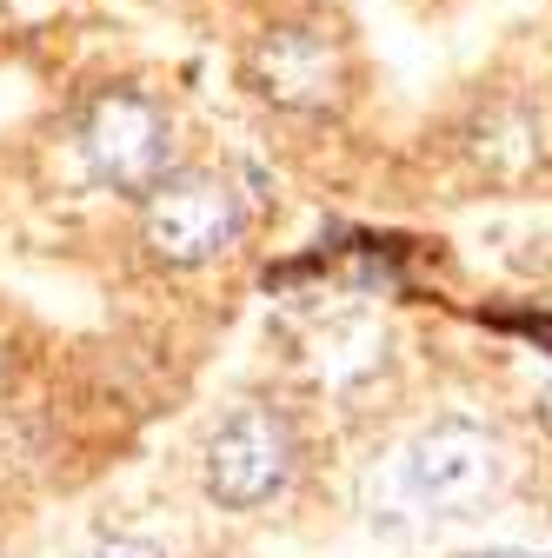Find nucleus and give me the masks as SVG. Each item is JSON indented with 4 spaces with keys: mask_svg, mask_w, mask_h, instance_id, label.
<instances>
[{
    "mask_svg": "<svg viewBox=\"0 0 552 558\" xmlns=\"http://www.w3.org/2000/svg\"><path fill=\"white\" fill-rule=\"evenodd\" d=\"M81 154H87V167H94L100 186L147 199L167 180V167H173V120L147 94L107 87L87 107V120H81Z\"/></svg>",
    "mask_w": 552,
    "mask_h": 558,
    "instance_id": "obj_1",
    "label": "nucleus"
},
{
    "mask_svg": "<svg viewBox=\"0 0 552 558\" xmlns=\"http://www.w3.org/2000/svg\"><path fill=\"white\" fill-rule=\"evenodd\" d=\"M247 81L260 100L287 107V113H333L347 100V40L320 21H287V27H266L247 53Z\"/></svg>",
    "mask_w": 552,
    "mask_h": 558,
    "instance_id": "obj_2",
    "label": "nucleus"
},
{
    "mask_svg": "<svg viewBox=\"0 0 552 558\" xmlns=\"http://www.w3.org/2000/svg\"><path fill=\"white\" fill-rule=\"evenodd\" d=\"M247 227V206L233 193V180L220 173H173L147 193V220L141 240L160 266H206L220 259Z\"/></svg>",
    "mask_w": 552,
    "mask_h": 558,
    "instance_id": "obj_3",
    "label": "nucleus"
},
{
    "mask_svg": "<svg viewBox=\"0 0 552 558\" xmlns=\"http://www.w3.org/2000/svg\"><path fill=\"white\" fill-rule=\"evenodd\" d=\"M500 478H506V452L472 418H440L406 452V493L446 519H466L472 506H487L500 493Z\"/></svg>",
    "mask_w": 552,
    "mask_h": 558,
    "instance_id": "obj_4",
    "label": "nucleus"
},
{
    "mask_svg": "<svg viewBox=\"0 0 552 558\" xmlns=\"http://www.w3.org/2000/svg\"><path fill=\"white\" fill-rule=\"evenodd\" d=\"M293 459H300V446H293L287 418L273 405H240L214 433V446H206V493L233 512L266 506L273 493H287Z\"/></svg>",
    "mask_w": 552,
    "mask_h": 558,
    "instance_id": "obj_5",
    "label": "nucleus"
},
{
    "mask_svg": "<svg viewBox=\"0 0 552 558\" xmlns=\"http://www.w3.org/2000/svg\"><path fill=\"white\" fill-rule=\"evenodd\" d=\"M94 558H160L147 538H107V545H94Z\"/></svg>",
    "mask_w": 552,
    "mask_h": 558,
    "instance_id": "obj_6",
    "label": "nucleus"
},
{
    "mask_svg": "<svg viewBox=\"0 0 552 558\" xmlns=\"http://www.w3.org/2000/svg\"><path fill=\"white\" fill-rule=\"evenodd\" d=\"M472 558H526V551H472Z\"/></svg>",
    "mask_w": 552,
    "mask_h": 558,
    "instance_id": "obj_7",
    "label": "nucleus"
}]
</instances>
